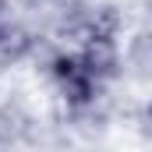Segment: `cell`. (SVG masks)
Here are the masks:
<instances>
[{"label":"cell","instance_id":"6da1fadb","mask_svg":"<svg viewBox=\"0 0 152 152\" xmlns=\"http://www.w3.org/2000/svg\"><path fill=\"white\" fill-rule=\"evenodd\" d=\"M75 57H78V64H81V71L92 78L96 85H106V81L120 78V71H124V53H120V42L117 39L88 36V39L78 42Z\"/></svg>","mask_w":152,"mask_h":152},{"label":"cell","instance_id":"7a4b0ae2","mask_svg":"<svg viewBox=\"0 0 152 152\" xmlns=\"http://www.w3.org/2000/svg\"><path fill=\"white\" fill-rule=\"evenodd\" d=\"M36 53V36L14 21V18H0V64H21Z\"/></svg>","mask_w":152,"mask_h":152}]
</instances>
